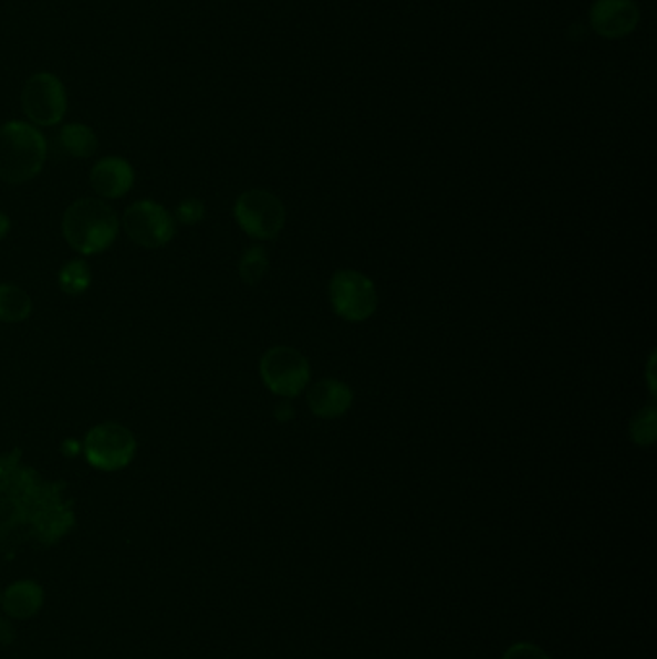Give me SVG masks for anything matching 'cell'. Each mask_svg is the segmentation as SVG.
Wrapping results in <instances>:
<instances>
[{
	"label": "cell",
	"mask_w": 657,
	"mask_h": 659,
	"mask_svg": "<svg viewBox=\"0 0 657 659\" xmlns=\"http://www.w3.org/2000/svg\"><path fill=\"white\" fill-rule=\"evenodd\" d=\"M118 230L116 212L98 199H77L62 218L64 238L82 255L103 253L113 245Z\"/></svg>",
	"instance_id": "6da1fadb"
},
{
	"label": "cell",
	"mask_w": 657,
	"mask_h": 659,
	"mask_svg": "<svg viewBox=\"0 0 657 659\" xmlns=\"http://www.w3.org/2000/svg\"><path fill=\"white\" fill-rule=\"evenodd\" d=\"M46 139L30 122L10 121L0 126V180L25 184L45 166Z\"/></svg>",
	"instance_id": "7a4b0ae2"
},
{
	"label": "cell",
	"mask_w": 657,
	"mask_h": 659,
	"mask_svg": "<svg viewBox=\"0 0 657 659\" xmlns=\"http://www.w3.org/2000/svg\"><path fill=\"white\" fill-rule=\"evenodd\" d=\"M23 114L33 126L51 128L64 121L67 111V93L59 75L38 72L31 75L22 90Z\"/></svg>",
	"instance_id": "3957f363"
},
{
	"label": "cell",
	"mask_w": 657,
	"mask_h": 659,
	"mask_svg": "<svg viewBox=\"0 0 657 659\" xmlns=\"http://www.w3.org/2000/svg\"><path fill=\"white\" fill-rule=\"evenodd\" d=\"M83 450L91 467L98 471H119L132 463L137 442L126 427L118 422H103L87 432Z\"/></svg>",
	"instance_id": "277c9868"
},
{
	"label": "cell",
	"mask_w": 657,
	"mask_h": 659,
	"mask_svg": "<svg viewBox=\"0 0 657 659\" xmlns=\"http://www.w3.org/2000/svg\"><path fill=\"white\" fill-rule=\"evenodd\" d=\"M233 212L241 230L254 240H274L284 228V205L264 189H251L241 193Z\"/></svg>",
	"instance_id": "5b68a950"
},
{
	"label": "cell",
	"mask_w": 657,
	"mask_h": 659,
	"mask_svg": "<svg viewBox=\"0 0 657 659\" xmlns=\"http://www.w3.org/2000/svg\"><path fill=\"white\" fill-rule=\"evenodd\" d=\"M330 301L337 316L350 323H361L378 307V293L373 280L365 274L340 270L330 282Z\"/></svg>",
	"instance_id": "8992f818"
},
{
	"label": "cell",
	"mask_w": 657,
	"mask_h": 659,
	"mask_svg": "<svg viewBox=\"0 0 657 659\" xmlns=\"http://www.w3.org/2000/svg\"><path fill=\"white\" fill-rule=\"evenodd\" d=\"M127 238L145 249L165 248L176 233L173 215L155 201H137L124 212Z\"/></svg>",
	"instance_id": "52a82bcc"
},
{
	"label": "cell",
	"mask_w": 657,
	"mask_h": 659,
	"mask_svg": "<svg viewBox=\"0 0 657 659\" xmlns=\"http://www.w3.org/2000/svg\"><path fill=\"white\" fill-rule=\"evenodd\" d=\"M262 383L272 394L295 397L305 388L311 376L309 360L292 347H272L261 359Z\"/></svg>",
	"instance_id": "ba28073f"
},
{
	"label": "cell",
	"mask_w": 657,
	"mask_h": 659,
	"mask_svg": "<svg viewBox=\"0 0 657 659\" xmlns=\"http://www.w3.org/2000/svg\"><path fill=\"white\" fill-rule=\"evenodd\" d=\"M640 18L643 14L636 0H594L588 10L591 30L609 41H619L633 35Z\"/></svg>",
	"instance_id": "9c48e42d"
},
{
	"label": "cell",
	"mask_w": 657,
	"mask_h": 659,
	"mask_svg": "<svg viewBox=\"0 0 657 659\" xmlns=\"http://www.w3.org/2000/svg\"><path fill=\"white\" fill-rule=\"evenodd\" d=\"M90 180L98 196L105 199H119L134 188V168L126 158H101L97 165L91 168Z\"/></svg>",
	"instance_id": "30bf717a"
},
{
	"label": "cell",
	"mask_w": 657,
	"mask_h": 659,
	"mask_svg": "<svg viewBox=\"0 0 657 659\" xmlns=\"http://www.w3.org/2000/svg\"><path fill=\"white\" fill-rule=\"evenodd\" d=\"M45 604V590L38 580H15L0 594V607L10 619L25 621L41 611Z\"/></svg>",
	"instance_id": "8fae6325"
},
{
	"label": "cell",
	"mask_w": 657,
	"mask_h": 659,
	"mask_svg": "<svg viewBox=\"0 0 657 659\" xmlns=\"http://www.w3.org/2000/svg\"><path fill=\"white\" fill-rule=\"evenodd\" d=\"M353 404V391L347 384L326 378L314 384L309 391V407L321 419H336L350 411Z\"/></svg>",
	"instance_id": "7c38bea8"
},
{
	"label": "cell",
	"mask_w": 657,
	"mask_h": 659,
	"mask_svg": "<svg viewBox=\"0 0 657 659\" xmlns=\"http://www.w3.org/2000/svg\"><path fill=\"white\" fill-rule=\"evenodd\" d=\"M60 145L70 157L90 158L97 153L98 137L87 124L72 122L60 129Z\"/></svg>",
	"instance_id": "4fadbf2b"
},
{
	"label": "cell",
	"mask_w": 657,
	"mask_h": 659,
	"mask_svg": "<svg viewBox=\"0 0 657 659\" xmlns=\"http://www.w3.org/2000/svg\"><path fill=\"white\" fill-rule=\"evenodd\" d=\"M33 301L22 287L0 284V323H22L30 318Z\"/></svg>",
	"instance_id": "5bb4252c"
},
{
	"label": "cell",
	"mask_w": 657,
	"mask_h": 659,
	"mask_svg": "<svg viewBox=\"0 0 657 659\" xmlns=\"http://www.w3.org/2000/svg\"><path fill=\"white\" fill-rule=\"evenodd\" d=\"M91 278L93 276H91L90 264L82 261V259H74V261H70L60 269V290L67 293V295H82V293L87 292Z\"/></svg>",
	"instance_id": "9a60e30c"
},
{
	"label": "cell",
	"mask_w": 657,
	"mask_h": 659,
	"mask_svg": "<svg viewBox=\"0 0 657 659\" xmlns=\"http://www.w3.org/2000/svg\"><path fill=\"white\" fill-rule=\"evenodd\" d=\"M269 270V255L262 248L247 249L239 261V276L247 285H257Z\"/></svg>",
	"instance_id": "2e32d148"
},
{
	"label": "cell",
	"mask_w": 657,
	"mask_h": 659,
	"mask_svg": "<svg viewBox=\"0 0 657 659\" xmlns=\"http://www.w3.org/2000/svg\"><path fill=\"white\" fill-rule=\"evenodd\" d=\"M630 435H633V440L640 443V446H648V443L656 440V411H654V407H648V409L638 412V417L633 420Z\"/></svg>",
	"instance_id": "e0dca14e"
},
{
	"label": "cell",
	"mask_w": 657,
	"mask_h": 659,
	"mask_svg": "<svg viewBox=\"0 0 657 659\" xmlns=\"http://www.w3.org/2000/svg\"><path fill=\"white\" fill-rule=\"evenodd\" d=\"M205 217V205L199 199H184L176 207V220L179 224L195 226Z\"/></svg>",
	"instance_id": "ac0fdd59"
},
{
	"label": "cell",
	"mask_w": 657,
	"mask_h": 659,
	"mask_svg": "<svg viewBox=\"0 0 657 659\" xmlns=\"http://www.w3.org/2000/svg\"><path fill=\"white\" fill-rule=\"evenodd\" d=\"M501 659H552L540 646L531 642H517L509 646L508 652L503 653Z\"/></svg>",
	"instance_id": "d6986e66"
},
{
	"label": "cell",
	"mask_w": 657,
	"mask_h": 659,
	"mask_svg": "<svg viewBox=\"0 0 657 659\" xmlns=\"http://www.w3.org/2000/svg\"><path fill=\"white\" fill-rule=\"evenodd\" d=\"M14 640V629L7 619H0V645H10Z\"/></svg>",
	"instance_id": "ffe728a7"
},
{
	"label": "cell",
	"mask_w": 657,
	"mask_h": 659,
	"mask_svg": "<svg viewBox=\"0 0 657 659\" xmlns=\"http://www.w3.org/2000/svg\"><path fill=\"white\" fill-rule=\"evenodd\" d=\"M293 407L290 404H280L277 407V411H274V417H277L280 422H290L293 419Z\"/></svg>",
	"instance_id": "44dd1931"
},
{
	"label": "cell",
	"mask_w": 657,
	"mask_h": 659,
	"mask_svg": "<svg viewBox=\"0 0 657 659\" xmlns=\"http://www.w3.org/2000/svg\"><path fill=\"white\" fill-rule=\"evenodd\" d=\"M8 232H10V218L4 212H0V240H4Z\"/></svg>",
	"instance_id": "7402d4cb"
}]
</instances>
